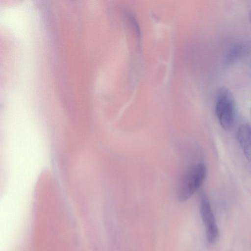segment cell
Returning a JSON list of instances; mask_svg holds the SVG:
<instances>
[{"instance_id":"4","label":"cell","mask_w":251,"mask_h":251,"mask_svg":"<svg viewBox=\"0 0 251 251\" xmlns=\"http://www.w3.org/2000/svg\"><path fill=\"white\" fill-rule=\"evenodd\" d=\"M237 139L246 159L251 162V126L242 124L237 131Z\"/></svg>"},{"instance_id":"3","label":"cell","mask_w":251,"mask_h":251,"mask_svg":"<svg viewBox=\"0 0 251 251\" xmlns=\"http://www.w3.org/2000/svg\"><path fill=\"white\" fill-rule=\"evenodd\" d=\"M200 210L205 227L207 242L212 244L218 239L219 231L210 204L204 194L201 195Z\"/></svg>"},{"instance_id":"6","label":"cell","mask_w":251,"mask_h":251,"mask_svg":"<svg viewBox=\"0 0 251 251\" xmlns=\"http://www.w3.org/2000/svg\"><path fill=\"white\" fill-rule=\"evenodd\" d=\"M249 21H250V22L251 25V11L250 12L249 14Z\"/></svg>"},{"instance_id":"1","label":"cell","mask_w":251,"mask_h":251,"mask_svg":"<svg viewBox=\"0 0 251 251\" xmlns=\"http://www.w3.org/2000/svg\"><path fill=\"white\" fill-rule=\"evenodd\" d=\"M215 112L222 127L225 130L230 129L235 121V104L233 94L226 87L218 90Z\"/></svg>"},{"instance_id":"2","label":"cell","mask_w":251,"mask_h":251,"mask_svg":"<svg viewBox=\"0 0 251 251\" xmlns=\"http://www.w3.org/2000/svg\"><path fill=\"white\" fill-rule=\"evenodd\" d=\"M206 174L205 166L198 163L192 166L183 176L177 192L179 201L188 200L202 185Z\"/></svg>"},{"instance_id":"5","label":"cell","mask_w":251,"mask_h":251,"mask_svg":"<svg viewBox=\"0 0 251 251\" xmlns=\"http://www.w3.org/2000/svg\"><path fill=\"white\" fill-rule=\"evenodd\" d=\"M241 47L237 46H235L232 50L229 52L228 59L230 60L236 58L241 52Z\"/></svg>"}]
</instances>
